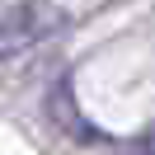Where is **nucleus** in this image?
I'll return each instance as SVG.
<instances>
[{
	"label": "nucleus",
	"instance_id": "nucleus-2",
	"mask_svg": "<svg viewBox=\"0 0 155 155\" xmlns=\"http://www.w3.org/2000/svg\"><path fill=\"white\" fill-rule=\"evenodd\" d=\"M47 117H52L66 136H75V141H99V132L85 122V113L75 108V99H71V85H66V80L47 94Z\"/></svg>",
	"mask_w": 155,
	"mask_h": 155
},
{
	"label": "nucleus",
	"instance_id": "nucleus-3",
	"mask_svg": "<svg viewBox=\"0 0 155 155\" xmlns=\"http://www.w3.org/2000/svg\"><path fill=\"white\" fill-rule=\"evenodd\" d=\"M127 155H155V136H150V141H136V146H127Z\"/></svg>",
	"mask_w": 155,
	"mask_h": 155
},
{
	"label": "nucleus",
	"instance_id": "nucleus-1",
	"mask_svg": "<svg viewBox=\"0 0 155 155\" xmlns=\"http://www.w3.org/2000/svg\"><path fill=\"white\" fill-rule=\"evenodd\" d=\"M52 28H61V10L42 5V0H24L14 10L0 14V61L24 57L33 42H42Z\"/></svg>",
	"mask_w": 155,
	"mask_h": 155
}]
</instances>
